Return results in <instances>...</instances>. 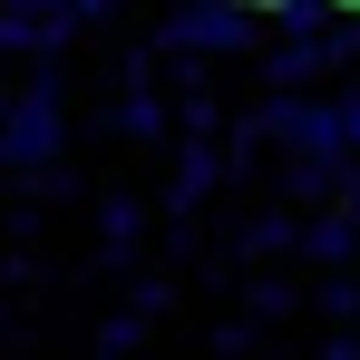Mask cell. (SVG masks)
<instances>
[{
	"label": "cell",
	"instance_id": "obj_4",
	"mask_svg": "<svg viewBox=\"0 0 360 360\" xmlns=\"http://www.w3.org/2000/svg\"><path fill=\"white\" fill-rule=\"evenodd\" d=\"M341 68H351L341 20H331V30H292V39L273 30V49H263V78H273V88H321V78H341Z\"/></svg>",
	"mask_w": 360,
	"mask_h": 360
},
{
	"label": "cell",
	"instance_id": "obj_20",
	"mask_svg": "<svg viewBox=\"0 0 360 360\" xmlns=\"http://www.w3.org/2000/svg\"><path fill=\"white\" fill-rule=\"evenodd\" d=\"M39 273H49V263H39V253H30V243H10V253H0V283H10V292H30V283H39Z\"/></svg>",
	"mask_w": 360,
	"mask_h": 360
},
{
	"label": "cell",
	"instance_id": "obj_1",
	"mask_svg": "<svg viewBox=\"0 0 360 360\" xmlns=\"http://www.w3.org/2000/svg\"><path fill=\"white\" fill-rule=\"evenodd\" d=\"M0 156H10V176H39L68 156V59H30V88L0 117Z\"/></svg>",
	"mask_w": 360,
	"mask_h": 360
},
{
	"label": "cell",
	"instance_id": "obj_25",
	"mask_svg": "<svg viewBox=\"0 0 360 360\" xmlns=\"http://www.w3.org/2000/svg\"><path fill=\"white\" fill-rule=\"evenodd\" d=\"M331 98H341V146L360 156V88H331Z\"/></svg>",
	"mask_w": 360,
	"mask_h": 360
},
{
	"label": "cell",
	"instance_id": "obj_26",
	"mask_svg": "<svg viewBox=\"0 0 360 360\" xmlns=\"http://www.w3.org/2000/svg\"><path fill=\"white\" fill-rule=\"evenodd\" d=\"M341 39H351V59H360V10H351V20H341Z\"/></svg>",
	"mask_w": 360,
	"mask_h": 360
},
{
	"label": "cell",
	"instance_id": "obj_29",
	"mask_svg": "<svg viewBox=\"0 0 360 360\" xmlns=\"http://www.w3.org/2000/svg\"><path fill=\"white\" fill-rule=\"evenodd\" d=\"M0 10H10V0H0Z\"/></svg>",
	"mask_w": 360,
	"mask_h": 360
},
{
	"label": "cell",
	"instance_id": "obj_2",
	"mask_svg": "<svg viewBox=\"0 0 360 360\" xmlns=\"http://www.w3.org/2000/svg\"><path fill=\"white\" fill-rule=\"evenodd\" d=\"M263 39V20H253V0H176L166 20H156V49L176 59V49H195V59H243Z\"/></svg>",
	"mask_w": 360,
	"mask_h": 360
},
{
	"label": "cell",
	"instance_id": "obj_21",
	"mask_svg": "<svg viewBox=\"0 0 360 360\" xmlns=\"http://www.w3.org/2000/svg\"><path fill=\"white\" fill-rule=\"evenodd\" d=\"M156 243H166V263H195V214H166Z\"/></svg>",
	"mask_w": 360,
	"mask_h": 360
},
{
	"label": "cell",
	"instance_id": "obj_22",
	"mask_svg": "<svg viewBox=\"0 0 360 360\" xmlns=\"http://www.w3.org/2000/svg\"><path fill=\"white\" fill-rule=\"evenodd\" d=\"M156 59H166V49H127L117 78H127V88H156Z\"/></svg>",
	"mask_w": 360,
	"mask_h": 360
},
{
	"label": "cell",
	"instance_id": "obj_3",
	"mask_svg": "<svg viewBox=\"0 0 360 360\" xmlns=\"http://www.w3.org/2000/svg\"><path fill=\"white\" fill-rule=\"evenodd\" d=\"M253 127L273 136V156H331L341 146V98H321V88H273L263 108H253ZM351 156V146H341Z\"/></svg>",
	"mask_w": 360,
	"mask_h": 360
},
{
	"label": "cell",
	"instance_id": "obj_18",
	"mask_svg": "<svg viewBox=\"0 0 360 360\" xmlns=\"http://www.w3.org/2000/svg\"><path fill=\"white\" fill-rule=\"evenodd\" d=\"M127 302H136L146 321H166V311L185 302V283H176V273H136V283H127Z\"/></svg>",
	"mask_w": 360,
	"mask_h": 360
},
{
	"label": "cell",
	"instance_id": "obj_6",
	"mask_svg": "<svg viewBox=\"0 0 360 360\" xmlns=\"http://www.w3.org/2000/svg\"><path fill=\"white\" fill-rule=\"evenodd\" d=\"M205 195H224V136H176L166 214H205Z\"/></svg>",
	"mask_w": 360,
	"mask_h": 360
},
{
	"label": "cell",
	"instance_id": "obj_16",
	"mask_svg": "<svg viewBox=\"0 0 360 360\" xmlns=\"http://www.w3.org/2000/svg\"><path fill=\"white\" fill-rule=\"evenodd\" d=\"M146 331H156V321L127 302V311H108V321H98V351H108V360H127V351H146Z\"/></svg>",
	"mask_w": 360,
	"mask_h": 360
},
{
	"label": "cell",
	"instance_id": "obj_5",
	"mask_svg": "<svg viewBox=\"0 0 360 360\" xmlns=\"http://www.w3.org/2000/svg\"><path fill=\"white\" fill-rule=\"evenodd\" d=\"M88 214H98V273H127L156 243V214L166 205H146V195H88Z\"/></svg>",
	"mask_w": 360,
	"mask_h": 360
},
{
	"label": "cell",
	"instance_id": "obj_28",
	"mask_svg": "<svg viewBox=\"0 0 360 360\" xmlns=\"http://www.w3.org/2000/svg\"><path fill=\"white\" fill-rule=\"evenodd\" d=\"M331 10H341V20H351V10H360V0H331Z\"/></svg>",
	"mask_w": 360,
	"mask_h": 360
},
{
	"label": "cell",
	"instance_id": "obj_12",
	"mask_svg": "<svg viewBox=\"0 0 360 360\" xmlns=\"http://www.w3.org/2000/svg\"><path fill=\"white\" fill-rule=\"evenodd\" d=\"M311 311H321V321H360V273L351 263H321V273H311Z\"/></svg>",
	"mask_w": 360,
	"mask_h": 360
},
{
	"label": "cell",
	"instance_id": "obj_17",
	"mask_svg": "<svg viewBox=\"0 0 360 360\" xmlns=\"http://www.w3.org/2000/svg\"><path fill=\"white\" fill-rule=\"evenodd\" d=\"M20 185H30L39 205H88V176H78L68 156H59V166H39V176H20Z\"/></svg>",
	"mask_w": 360,
	"mask_h": 360
},
{
	"label": "cell",
	"instance_id": "obj_19",
	"mask_svg": "<svg viewBox=\"0 0 360 360\" xmlns=\"http://www.w3.org/2000/svg\"><path fill=\"white\" fill-rule=\"evenodd\" d=\"M205 341H214V351H224V360H243V351H263V341H273V331H263V321H253V311H234V321H214V331H205Z\"/></svg>",
	"mask_w": 360,
	"mask_h": 360
},
{
	"label": "cell",
	"instance_id": "obj_15",
	"mask_svg": "<svg viewBox=\"0 0 360 360\" xmlns=\"http://www.w3.org/2000/svg\"><path fill=\"white\" fill-rule=\"evenodd\" d=\"M39 224H49V205H39L30 185H10V195H0V234H10V243H39Z\"/></svg>",
	"mask_w": 360,
	"mask_h": 360
},
{
	"label": "cell",
	"instance_id": "obj_11",
	"mask_svg": "<svg viewBox=\"0 0 360 360\" xmlns=\"http://www.w3.org/2000/svg\"><path fill=\"white\" fill-rule=\"evenodd\" d=\"M68 20H30V10H0V59H68Z\"/></svg>",
	"mask_w": 360,
	"mask_h": 360
},
{
	"label": "cell",
	"instance_id": "obj_10",
	"mask_svg": "<svg viewBox=\"0 0 360 360\" xmlns=\"http://www.w3.org/2000/svg\"><path fill=\"white\" fill-rule=\"evenodd\" d=\"M234 302L263 321V331H283L302 302H311V283H292V273H273V263H243V283H234Z\"/></svg>",
	"mask_w": 360,
	"mask_h": 360
},
{
	"label": "cell",
	"instance_id": "obj_13",
	"mask_svg": "<svg viewBox=\"0 0 360 360\" xmlns=\"http://www.w3.org/2000/svg\"><path fill=\"white\" fill-rule=\"evenodd\" d=\"M166 108H176V136H224V108H214V78H195V88H176Z\"/></svg>",
	"mask_w": 360,
	"mask_h": 360
},
{
	"label": "cell",
	"instance_id": "obj_24",
	"mask_svg": "<svg viewBox=\"0 0 360 360\" xmlns=\"http://www.w3.org/2000/svg\"><path fill=\"white\" fill-rule=\"evenodd\" d=\"M117 10H127V0H68V20H78V30H108Z\"/></svg>",
	"mask_w": 360,
	"mask_h": 360
},
{
	"label": "cell",
	"instance_id": "obj_27",
	"mask_svg": "<svg viewBox=\"0 0 360 360\" xmlns=\"http://www.w3.org/2000/svg\"><path fill=\"white\" fill-rule=\"evenodd\" d=\"M10 98H20V88H0V117H10Z\"/></svg>",
	"mask_w": 360,
	"mask_h": 360
},
{
	"label": "cell",
	"instance_id": "obj_23",
	"mask_svg": "<svg viewBox=\"0 0 360 360\" xmlns=\"http://www.w3.org/2000/svg\"><path fill=\"white\" fill-rule=\"evenodd\" d=\"M321 360H360V321H331L321 331Z\"/></svg>",
	"mask_w": 360,
	"mask_h": 360
},
{
	"label": "cell",
	"instance_id": "obj_9",
	"mask_svg": "<svg viewBox=\"0 0 360 360\" xmlns=\"http://www.w3.org/2000/svg\"><path fill=\"white\" fill-rule=\"evenodd\" d=\"M98 136H127V146H176V108L156 88H117V108H98Z\"/></svg>",
	"mask_w": 360,
	"mask_h": 360
},
{
	"label": "cell",
	"instance_id": "obj_14",
	"mask_svg": "<svg viewBox=\"0 0 360 360\" xmlns=\"http://www.w3.org/2000/svg\"><path fill=\"white\" fill-rule=\"evenodd\" d=\"M253 20H263V30H283V39H292V30H331V20H341V10H331V0H253Z\"/></svg>",
	"mask_w": 360,
	"mask_h": 360
},
{
	"label": "cell",
	"instance_id": "obj_8",
	"mask_svg": "<svg viewBox=\"0 0 360 360\" xmlns=\"http://www.w3.org/2000/svg\"><path fill=\"white\" fill-rule=\"evenodd\" d=\"M292 243H302V205L283 195V205H253L234 234H224V253L234 263H292Z\"/></svg>",
	"mask_w": 360,
	"mask_h": 360
},
{
	"label": "cell",
	"instance_id": "obj_7",
	"mask_svg": "<svg viewBox=\"0 0 360 360\" xmlns=\"http://www.w3.org/2000/svg\"><path fill=\"white\" fill-rule=\"evenodd\" d=\"M351 253H360V185L341 195V205H311V214H302L292 263H311V273H321V263H351Z\"/></svg>",
	"mask_w": 360,
	"mask_h": 360
}]
</instances>
